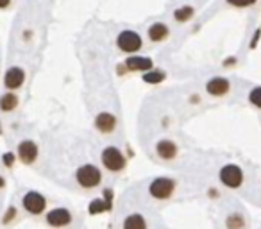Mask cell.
<instances>
[{
	"label": "cell",
	"mask_w": 261,
	"mask_h": 229,
	"mask_svg": "<svg viewBox=\"0 0 261 229\" xmlns=\"http://www.w3.org/2000/svg\"><path fill=\"white\" fill-rule=\"evenodd\" d=\"M111 208H113V206L108 204V200L106 199H93L89 202L88 211H89V215H100V213H104V211H111Z\"/></svg>",
	"instance_id": "2e32d148"
},
{
	"label": "cell",
	"mask_w": 261,
	"mask_h": 229,
	"mask_svg": "<svg viewBox=\"0 0 261 229\" xmlns=\"http://www.w3.org/2000/svg\"><path fill=\"white\" fill-rule=\"evenodd\" d=\"M4 184H5L4 177H2V175H0V188H2V186H4Z\"/></svg>",
	"instance_id": "f1b7e54d"
},
{
	"label": "cell",
	"mask_w": 261,
	"mask_h": 229,
	"mask_svg": "<svg viewBox=\"0 0 261 229\" xmlns=\"http://www.w3.org/2000/svg\"><path fill=\"white\" fill-rule=\"evenodd\" d=\"M0 133H2V129H0Z\"/></svg>",
	"instance_id": "f546056e"
},
{
	"label": "cell",
	"mask_w": 261,
	"mask_h": 229,
	"mask_svg": "<svg viewBox=\"0 0 261 229\" xmlns=\"http://www.w3.org/2000/svg\"><path fill=\"white\" fill-rule=\"evenodd\" d=\"M11 4V0H0V9H4V7H7V5Z\"/></svg>",
	"instance_id": "4316f807"
},
{
	"label": "cell",
	"mask_w": 261,
	"mask_h": 229,
	"mask_svg": "<svg viewBox=\"0 0 261 229\" xmlns=\"http://www.w3.org/2000/svg\"><path fill=\"white\" fill-rule=\"evenodd\" d=\"M25 81V72L20 66H11L4 75V85L7 90H18Z\"/></svg>",
	"instance_id": "ba28073f"
},
{
	"label": "cell",
	"mask_w": 261,
	"mask_h": 229,
	"mask_svg": "<svg viewBox=\"0 0 261 229\" xmlns=\"http://www.w3.org/2000/svg\"><path fill=\"white\" fill-rule=\"evenodd\" d=\"M116 45L122 52H127V54H134V52H138L143 45V40L142 36L138 32H134V30H122L116 38Z\"/></svg>",
	"instance_id": "5b68a950"
},
{
	"label": "cell",
	"mask_w": 261,
	"mask_h": 229,
	"mask_svg": "<svg viewBox=\"0 0 261 229\" xmlns=\"http://www.w3.org/2000/svg\"><path fill=\"white\" fill-rule=\"evenodd\" d=\"M156 152L163 160H174L177 156V145L174 143L172 140H161L156 145Z\"/></svg>",
	"instance_id": "4fadbf2b"
},
{
	"label": "cell",
	"mask_w": 261,
	"mask_h": 229,
	"mask_svg": "<svg viewBox=\"0 0 261 229\" xmlns=\"http://www.w3.org/2000/svg\"><path fill=\"white\" fill-rule=\"evenodd\" d=\"M165 72L163 70H152V72H145L143 74V81L147 83V85H159V83H163L165 81Z\"/></svg>",
	"instance_id": "ffe728a7"
},
{
	"label": "cell",
	"mask_w": 261,
	"mask_h": 229,
	"mask_svg": "<svg viewBox=\"0 0 261 229\" xmlns=\"http://www.w3.org/2000/svg\"><path fill=\"white\" fill-rule=\"evenodd\" d=\"M18 106V97L15 93H5L0 97V110L2 111H13Z\"/></svg>",
	"instance_id": "ac0fdd59"
},
{
	"label": "cell",
	"mask_w": 261,
	"mask_h": 229,
	"mask_svg": "<svg viewBox=\"0 0 261 229\" xmlns=\"http://www.w3.org/2000/svg\"><path fill=\"white\" fill-rule=\"evenodd\" d=\"M22 204L24 208L32 215H40L45 211V206H47V200L41 194L38 192H27L24 195V199H22Z\"/></svg>",
	"instance_id": "8992f818"
},
{
	"label": "cell",
	"mask_w": 261,
	"mask_h": 229,
	"mask_svg": "<svg viewBox=\"0 0 261 229\" xmlns=\"http://www.w3.org/2000/svg\"><path fill=\"white\" fill-rule=\"evenodd\" d=\"M218 179H220V183L224 184V186H227V188L236 190V188H240L241 184H243V181H245V174H243L241 167H238V165H234V163H227V165H224L220 169V172H218Z\"/></svg>",
	"instance_id": "6da1fadb"
},
{
	"label": "cell",
	"mask_w": 261,
	"mask_h": 229,
	"mask_svg": "<svg viewBox=\"0 0 261 229\" xmlns=\"http://www.w3.org/2000/svg\"><path fill=\"white\" fill-rule=\"evenodd\" d=\"M236 65V57H229V59L224 61V66H234Z\"/></svg>",
	"instance_id": "484cf974"
},
{
	"label": "cell",
	"mask_w": 261,
	"mask_h": 229,
	"mask_svg": "<svg viewBox=\"0 0 261 229\" xmlns=\"http://www.w3.org/2000/svg\"><path fill=\"white\" fill-rule=\"evenodd\" d=\"M47 222L52 228H64V226H68L72 222V213L66 208H56L52 211H49Z\"/></svg>",
	"instance_id": "9c48e42d"
},
{
	"label": "cell",
	"mask_w": 261,
	"mask_h": 229,
	"mask_svg": "<svg viewBox=\"0 0 261 229\" xmlns=\"http://www.w3.org/2000/svg\"><path fill=\"white\" fill-rule=\"evenodd\" d=\"M15 215H16V208L15 206H9L7 208V211H5V217H4V224H7L11 219H15Z\"/></svg>",
	"instance_id": "d4e9b609"
},
{
	"label": "cell",
	"mask_w": 261,
	"mask_h": 229,
	"mask_svg": "<svg viewBox=\"0 0 261 229\" xmlns=\"http://www.w3.org/2000/svg\"><path fill=\"white\" fill-rule=\"evenodd\" d=\"M18 156L25 165L34 163L36 158H38V145L32 142V140H24L18 145Z\"/></svg>",
	"instance_id": "30bf717a"
},
{
	"label": "cell",
	"mask_w": 261,
	"mask_h": 229,
	"mask_svg": "<svg viewBox=\"0 0 261 229\" xmlns=\"http://www.w3.org/2000/svg\"><path fill=\"white\" fill-rule=\"evenodd\" d=\"M168 36V27L161 22L158 24H152L148 27V38L154 41V43H158V41H163L165 38Z\"/></svg>",
	"instance_id": "9a60e30c"
},
{
	"label": "cell",
	"mask_w": 261,
	"mask_h": 229,
	"mask_svg": "<svg viewBox=\"0 0 261 229\" xmlns=\"http://www.w3.org/2000/svg\"><path fill=\"white\" fill-rule=\"evenodd\" d=\"M123 229H147V220L142 213H131L123 219Z\"/></svg>",
	"instance_id": "5bb4252c"
},
{
	"label": "cell",
	"mask_w": 261,
	"mask_h": 229,
	"mask_svg": "<svg viewBox=\"0 0 261 229\" xmlns=\"http://www.w3.org/2000/svg\"><path fill=\"white\" fill-rule=\"evenodd\" d=\"M193 15H195V9H193L192 5H182V7H179V9L174 11V18L177 22H188L192 20Z\"/></svg>",
	"instance_id": "d6986e66"
},
{
	"label": "cell",
	"mask_w": 261,
	"mask_h": 229,
	"mask_svg": "<svg viewBox=\"0 0 261 229\" xmlns=\"http://www.w3.org/2000/svg\"><path fill=\"white\" fill-rule=\"evenodd\" d=\"M247 100H249V102L254 106V108L261 110V86H254V88L249 91V97H247Z\"/></svg>",
	"instance_id": "44dd1931"
},
{
	"label": "cell",
	"mask_w": 261,
	"mask_h": 229,
	"mask_svg": "<svg viewBox=\"0 0 261 229\" xmlns=\"http://www.w3.org/2000/svg\"><path fill=\"white\" fill-rule=\"evenodd\" d=\"M2 161H4V165L7 169H11V167L15 165V154H13V152H5V154L2 156Z\"/></svg>",
	"instance_id": "cb8c5ba5"
},
{
	"label": "cell",
	"mask_w": 261,
	"mask_h": 229,
	"mask_svg": "<svg viewBox=\"0 0 261 229\" xmlns=\"http://www.w3.org/2000/svg\"><path fill=\"white\" fill-rule=\"evenodd\" d=\"M229 90H231V81L226 79V77H220V75L211 77L206 83V91L211 97H224V95L229 93Z\"/></svg>",
	"instance_id": "52a82bcc"
},
{
	"label": "cell",
	"mask_w": 261,
	"mask_h": 229,
	"mask_svg": "<svg viewBox=\"0 0 261 229\" xmlns=\"http://www.w3.org/2000/svg\"><path fill=\"white\" fill-rule=\"evenodd\" d=\"M226 228L227 229H243L245 228V217L241 213H231L227 215L226 219Z\"/></svg>",
	"instance_id": "e0dca14e"
},
{
	"label": "cell",
	"mask_w": 261,
	"mask_h": 229,
	"mask_svg": "<svg viewBox=\"0 0 261 229\" xmlns=\"http://www.w3.org/2000/svg\"><path fill=\"white\" fill-rule=\"evenodd\" d=\"M209 195H211V197H217L218 192H217V190H209Z\"/></svg>",
	"instance_id": "83f0119b"
},
{
	"label": "cell",
	"mask_w": 261,
	"mask_h": 229,
	"mask_svg": "<svg viewBox=\"0 0 261 229\" xmlns=\"http://www.w3.org/2000/svg\"><path fill=\"white\" fill-rule=\"evenodd\" d=\"M174 190H175V181L174 179H170V177H156L148 186V194L152 195L154 199L165 200L172 197Z\"/></svg>",
	"instance_id": "3957f363"
},
{
	"label": "cell",
	"mask_w": 261,
	"mask_h": 229,
	"mask_svg": "<svg viewBox=\"0 0 261 229\" xmlns=\"http://www.w3.org/2000/svg\"><path fill=\"white\" fill-rule=\"evenodd\" d=\"M75 179H77V183H79L83 188H95V186H99L100 181H102V174H100V170L97 169L95 165L88 163L77 169Z\"/></svg>",
	"instance_id": "7a4b0ae2"
},
{
	"label": "cell",
	"mask_w": 261,
	"mask_h": 229,
	"mask_svg": "<svg viewBox=\"0 0 261 229\" xmlns=\"http://www.w3.org/2000/svg\"><path fill=\"white\" fill-rule=\"evenodd\" d=\"M125 66L133 72H148V70H152V59L145 57V56H131L125 59Z\"/></svg>",
	"instance_id": "7c38bea8"
},
{
	"label": "cell",
	"mask_w": 261,
	"mask_h": 229,
	"mask_svg": "<svg viewBox=\"0 0 261 229\" xmlns=\"http://www.w3.org/2000/svg\"><path fill=\"white\" fill-rule=\"evenodd\" d=\"M100 160H102V165L106 167L108 170L111 172H120V170L125 169V156L120 152V149L116 147H106L102 150V156H100Z\"/></svg>",
	"instance_id": "277c9868"
},
{
	"label": "cell",
	"mask_w": 261,
	"mask_h": 229,
	"mask_svg": "<svg viewBox=\"0 0 261 229\" xmlns=\"http://www.w3.org/2000/svg\"><path fill=\"white\" fill-rule=\"evenodd\" d=\"M258 0H227V4L232 5V7H251V5L256 4Z\"/></svg>",
	"instance_id": "7402d4cb"
},
{
	"label": "cell",
	"mask_w": 261,
	"mask_h": 229,
	"mask_svg": "<svg viewBox=\"0 0 261 229\" xmlns=\"http://www.w3.org/2000/svg\"><path fill=\"white\" fill-rule=\"evenodd\" d=\"M260 40H261V27H258L256 30H254V34H252L251 38V45H249V49L254 50L258 45H260Z\"/></svg>",
	"instance_id": "603a6c76"
},
{
	"label": "cell",
	"mask_w": 261,
	"mask_h": 229,
	"mask_svg": "<svg viewBox=\"0 0 261 229\" xmlns=\"http://www.w3.org/2000/svg\"><path fill=\"white\" fill-rule=\"evenodd\" d=\"M95 127L104 133V135H109V133H113L115 127H116V116L108 111H104V113H99L95 116Z\"/></svg>",
	"instance_id": "8fae6325"
}]
</instances>
